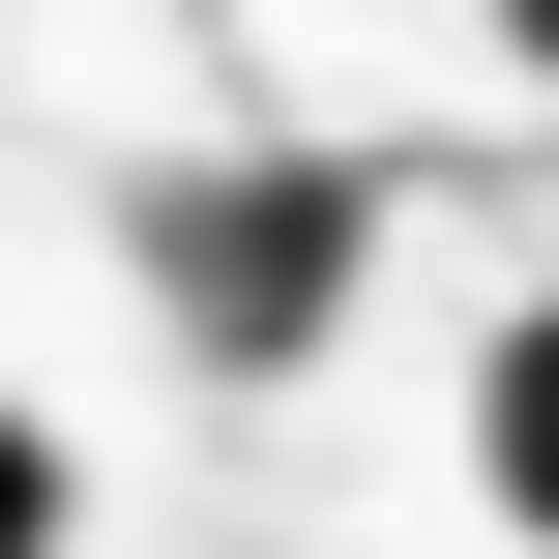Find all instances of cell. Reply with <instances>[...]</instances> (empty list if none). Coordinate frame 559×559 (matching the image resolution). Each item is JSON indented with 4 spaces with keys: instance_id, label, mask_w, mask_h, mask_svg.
Listing matches in <instances>:
<instances>
[{
    "instance_id": "cell-1",
    "label": "cell",
    "mask_w": 559,
    "mask_h": 559,
    "mask_svg": "<svg viewBox=\"0 0 559 559\" xmlns=\"http://www.w3.org/2000/svg\"><path fill=\"white\" fill-rule=\"evenodd\" d=\"M147 265L206 295V354H324V265H354V206H324V177H236V206H177Z\"/></svg>"
},
{
    "instance_id": "cell-2",
    "label": "cell",
    "mask_w": 559,
    "mask_h": 559,
    "mask_svg": "<svg viewBox=\"0 0 559 559\" xmlns=\"http://www.w3.org/2000/svg\"><path fill=\"white\" fill-rule=\"evenodd\" d=\"M472 501L559 559V295H501V354H472Z\"/></svg>"
},
{
    "instance_id": "cell-3",
    "label": "cell",
    "mask_w": 559,
    "mask_h": 559,
    "mask_svg": "<svg viewBox=\"0 0 559 559\" xmlns=\"http://www.w3.org/2000/svg\"><path fill=\"white\" fill-rule=\"evenodd\" d=\"M59 531H88V472H59V413L0 383V559H59Z\"/></svg>"
},
{
    "instance_id": "cell-4",
    "label": "cell",
    "mask_w": 559,
    "mask_h": 559,
    "mask_svg": "<svg viewBox=\"0 0 559 559\" xmlns=\"http://www.w3.org/2000/svg\"><path fill=\"white\" fill-rule=\"evenodd\" d=\"M472 29H501V59H531V88H559V0H472Z\"/></svg>"
}]
</instances>
